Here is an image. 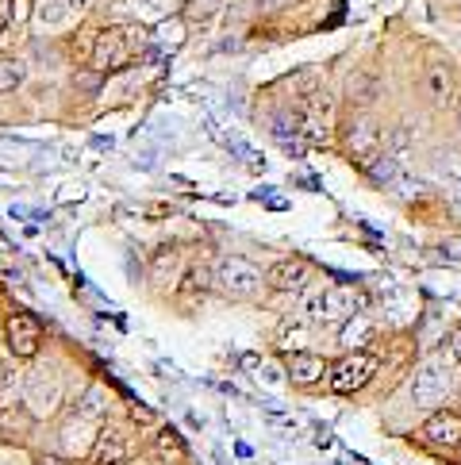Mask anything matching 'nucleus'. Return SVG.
Masks as SVG:
<instances>
[{
	"instance_id": "1",
	"label": "nucleus",
	"mask_w": 461,
	"mask_h": 465,
	"mask_svg": "<svg viewBox=\"0 0 461 465\" xmlns=\"http://www.w3.org/2000/svg\"><path fill=\"white\" fill-rule=\"evenodd\" d=\"M139 46H142V27H135V24L104 27L93 43V70H101V74L123 70V65H131Z\"/></svg>"
},
{
	"instance_id": "2",
	"label": "nucleus",
	"mask_w": 461,
	"mask_h": 465,
	"mask_svg": "<svg viewBox=\"0 0 461 465\" xmlns=\"http://www.w3.org/2000/svg\"><path fill=\"white\" fill-rule=\"evenodd\" d=\"M361 292L350 285H331V289H319L316 296H308V320L311 323H342V320H354L361 312Z\"/></svg>"
},
{
	"instance_id": "3",
	"label": "nucleus",
	"mask_w": 461,
	"mask_h": 465,
	"mask_svg": "<svg viewBox=\"0 0 461 465\" xmlns=\"http://www.w3.org/2000/svg\"><path fill=\"white\" fill-rule=\"evenodd\" d=\"M216 285L223 296H230V301H250V296L261 292V285H266V277H261V270L250 262V258H239L230 254L216 265Z\"/></svg>"
},
{
	"instance_id": "4",
	"label": "nucleus",
	"mask_w": 461,
	"mask_h": 465,
	"mask_svg": "<svg viewBox=\"0 0 461 465\" xmlns=\"http://www.w3.org/2000/svg\"><path fill=\"white\" fill-rule=\"evenodd\" d=\"M454 389V370L446 358H427L419 370H416V381H411V401L419 408H435L450 396Z\"/></svg>"
},
{
	"instance_id": "5",
	"label": "nucleus",
	"mask_w": 461,
	"mask_h": 465,
	"mask_svg": "<svg viewBox=\"0 0 461 465\" xmlns=\"http://www.w3.org/2000/svg\"><path fill=\"white\" fill-rule=\"evenodd\" d=\"M24 401L31 408L35 420H46L62 408V377L51 370V365H39V370L27 373V385H24Z\"/></svg>"
},
{
	"instance_id": "6",
	"label": "nucleus",
	"mask_w": 461,
	"mask_h": 465,
	"mask_svg": "<svg viewBox=\"0 0 461 465\" xmlns=\"http://www.w3.org/2000/svg\"><path fill=\"white\" fill-rule=\"evenodd\" d=\"M377 361L373 354H366V351H354V354H346L342 361H335L331 365V389L338 392V396H350V392H358V389H366L369 381H373V373H377Z\"/></svg>"
},
{
	"instance_id": "7",
	"label": "nucleus",
	"mask_w": 461,
	"mask_h": 465,
	"mask_svg": "<svg viewBox=\"0 0 461 465\" xmlns=\"http://www.w3.org/2000/svg\"><path fill=\"white\" fill-rule=\"evenodd\" d=\"M8 346L15 358H35L39 346H43V327L31 312H12L8 315Z\"/></svg>"
},
{
	"instance_id": "8",
	"label": "nucleus",
	"mask_w": 461,
	"mask_h": 465,
	"mask_svg": "<svg viewBox=\"0 0 461 465\" xmlns=\"http://www.w3.org/2000/svg\"><path fill=\"white\" fill-rule=\"evenodd\" d=\"M377 146H381V127H377L366 112L350 115V124H346V151H350V158L366 165L377 154Z\"/></svg>"
},
{
	"instance_id": "9",
	"label": "nucleus",
	"mask_w": 461,
	"mask_h": 465,
	"mask_svg": "<svg viewBox=\"0 0 461 465\" xmlns=\"http://www.w3.org/2000/svg\"><path fill=\"white\" fill-rule=\"evenodd\" d=\"M131 458V439L123 427H101L93 442V465H123Z\"/></svg>"
},
{
	"instance_id": "10",
	"label": "nucleus",
	"mask_w": 461,
	"mask_h": 465,
	"mask_svg": "<svg viewBox=\"0 0 461 465\" xmlns=\"http://www.w3.org/2000/svg\"><path fill=\"white\" fill-rule=\"evenodd\" d=\"M311 281V265L304 258H285L266 273V285L277 292H304Z\"/></svg>"
},
{
	"instance_id": "11",
	"label": "nucleus",
	"mask_w": 461,
	"mask_h": 465,
	"mask_svg": "<svg viewBox=\"0 0 461 465\" xmlns=\"http://www.w3.org/2000/svg\"><path fill=\"white\" fill-rule=\"evenodd\" d=\"M423 89H427V96H431V104L450 108L454 96H457V77H454V70L446 62H431L427 65V77H423Z\"/></svg>"
},
{
	"instance_id": "12",
	"label": "nucleus",
	"mask_w": 461,
	"mask_h": 465,
	"mask_svg": "<svg viewBox=\"0 0 461 465\" xmlns=\"http://www.w3.org/2000/svg\"><path fill=\"white\" fill-rule=\"evenodd\" d=\"M423 439L431 446H442V450H454V446H461V415L457 411H435L431 420L423 423Z\"/></svg>"
},
{
	"instance_id": "13",
	"label": "nucleus",
	"mask_w": 461,
	"mask_h": 465,
	"mask_svg": "<svg viewBox=\"0 0 461 465\" xmlns=\"http://www.w3.org/2000/svg\"><path fill=\"white\" fill-rule=\"evenodd\" d=\"M323 373H331V365H327L319 354L296 351L289 358V381L292 385H316V381H323Z\"/></svg>"
},
{
	"instance_id": "14",
	"label": "nucleus",
	"mask_w": 461,
	"mask_h": 465,
	"mask_svg": "<svg viewBox=\"0 0 461 465\" xmlns=\"http://www.w3.org/2000/svg\"><path fill=\"white\" fill-rule=\"evenodd\" d=\"M96 435H101V430H93V420H85V415H74V420L62 427L65 454H93Z\"/></svg>"
},
{
	"instance_id": "15",
	"label": "nucleus",
	"mask_w": 461,
	"mask_h": 465,
	"mask_svg": "<svg viewBox=\"0 0 461 465\" xmlns=\"http://www.w3.org/2000/svg\"><path fill=\"white\" fill-rule=\"evenodd\" d=\"M366 173L377 181V185H381V189H397L400 185V181H404V170H400V158L397 154H381V151H377L369 162H366Z\"/></svg>"
},
{
	"instance_id": "16",
	"label": "nucleus",
	"mask_w": 461,
	"mask_h": 465,
	"mask_svg": "<svg viewBox=\"0 0 461 465\" xmlns=\"http://www.w3.org/2000/svg\"><path fill=\"white\" fill-rule=\"evenodd\" d=\"M431 170L438 181H446V185H457L461 181V151L457 146H438L431 154Z\"/></svg>"
},
{
	"instance_id": "17",
	"label": "nucleus",
	"mask_w": 461,
	"mask_h": 465,
	"mask_svg": "<svg viewBox=\"0 0 461 465\" xmlns=\"http://www.w3.org/2000/svg\"><path fill=\"white\" fill-rule=\"evenodd\" d=\"M35 15H39V24L58 27V24H65L77 12L70 8V0H35Z\"/></svg>"
},
{
	"instance_id": "18",
	"label": "nucleus",
	"mask_w": 461,
	"mask_h": 465,
	"mask_svg": "<svg viewBox=\"0 0 461 465\" xmlns=\"http://www.w3.org/2000/svg\"><path fill=\"white\" fill-rule=\"evenodd\" d=\"M154 450H158L162 458H170V461H185V458H189V446H185V439H181L173 427H170V430H158Z\"/></svg>"
},
{
	"instance_id": "19",
	"label": "nucleus",
	"mask_w": 461,
	"mask_h": 465,
	"mask_svg": "<svg viewBox=\"0 0 461 465\" xmlns=\"http://www.w3.org/2000/svg\"><path fill=\"white\" fill-rule=\"evenodd\" d=\"M211 285H216V270H208V265H192V270L185 273V281H181V292L192 296V292H208Z\"/></svg>"
},
{
	"instance_id": "20",
	"label": "nucleus",
	"mask_w": 461,
	"mask_h": 465,
	"mask_svg": "<svg viewBox=\"0 0 461 465\" xmlns=\"http://www.w3.org/2000/svg\"><path fill=\"white\" fill-rule=\"evenodd\" d=\"M24 62L20 58H12V54H0V93H12V89H20V81H24Z\"/></svg>"
},
{
	"instance_id": "21",
	"label": "nucleus",
	"mask_w": 461,
	"mask_h": 465,
	"mask_svg": "<svg viewBox=\"0 0 461 465\" xmlns=\"http://www.w3.org/2000/svg\"><path fill=\"white\" fill-rule=\"evenodd\" d=\"M108 411V396H104V389H89L85 396H81V404H77V415H85V420H101V415Z\"/></svg>"
},
{
	"instance_id": "22",
	"label": "nucleus",
	"mask_w": 461,
	"mask_h": 465,
	"mask_svg": "<svg viewBox=\"0 0 461 465\" xmlns=\"http://www.w3.org/2000/svg\"><path fill=\"white\" fill-rule=\"evenodd\" d=\"M20 385V370H15V361L0 354V404H8V396L15 392Z\"/></svg>"
},
{
	"instance_id": "23",
	"label": "nucleus",
	"mask_w": 461,
	"mask_h": 465,
	"mask_svg": "<svg viewBox=\"0 0 461 465\" xmlns=\"http://www.w3.org/2000/svg\"><path fill=\"white\" fill-rule=\"evenodd\" d=\"M223 8V0H185V15L189 20H211V15H216Z\"/></svg>"
},
{
	"instance_id": "24",
	"label": "nucleus",
	"mask_w": 461,
	"mask_h": 465,
	"mask_svg": "<svg viewBox=\"0 0 461 465\" xmlns=\"http://www.w3.org/2000/svg\"><path fill=\"white\" fill-rule=\"evenodd\" d=\"M411 143H416V135H411V127H404V124H397L388 131V154H407L411 151Z\"/></svg>"
},
{
	"instance_id": "25",
	"label": "nucleus",
	"mask_w": 461,
	"mask_h": 465,
	"mask_svg": "<svg viewBox=\"0 0 461 465\" xmlns=\"http://www.w3.org/2000/svg\"><path fill=\"white\" fill-rule=\"evenodd\" d=\"M5 15H8V24H27L31 15H35V0H8L5 5Z\"/></svg>"
},
{
	"instance_id": "26",
	"label": "nucleus",
	"mask_w": 461,
	"mask_h": 465,
	"mask_svg": "<svg viewBox=\"0 0 461 465\" xmlns=\"http://www.w3.org/2000/svg\"><path fill=\"white\" fill-rule=\"evenodd\" d=\"M377 96V81L373 77H350V101H358V104H369Z\"/></svg>"
},
{
	"instance_id": "27",
	"label": "nucleus",
	"mask_w": 461,
	"mask_h": 465,
	"mask_svg": "<svg viewBox=\"0 0 461 465\" xmlns=\"http://www.w3.org/2000/svg\"><path fill=\"white\" fill-rule=\"evenodd\" d=\"M361 335H369V323H366V320H361V315H358V323H350V327L342 331V346H358V342H366Z\"/></svg>"
},
{
	"instance_id": "28",
	"label": "nucleus",
	"mask_w": 461,
	"mask_h": 465,
	"mask_svg": "<svg viewBox=\"0 0 461 465\" xmlns=\"http://www.w3.org/2000/svg\"><path fill=\"white\" fill-rule=\"evenodd\" d=\"M166 270H170V273L177 270V251H158V258H154V277L166 281Z\"/></svg>"
},
{
	"instance_id": "29",
	"label": "nucleus",
	"mask_w": 461,
	"mask_h": 465,
	"mask_svg": "<svg viewBox=\"0 0 461 465\" xmlns=\"http://www.w3.org/2000/svg\"><path fill=\"white\" fill-rule=\"evenodd\" d=\"M438 254L446 262H461V239H442L438 242Z\"/></svg>"
},
{
	"instance_id": "30",
	"label": "nucleus",
	"mask_w": 461,
	"mask_h": 465,
	"mask_svg": "<svg viewBox=\"0 0 461 465\" xmlns=\"http://www.w3.org/2000/svg\"><path fill=\"white\" fill-rule=\"evenodd\" d=\"M101 70H93V74H74V89H96L101 85Z\"/></svg>"
},
{
	"instance_id": "31",
	"label": "nucleus",
	"mask_w": 461,
	"mask_h": 465,
	"mask_svg": "<svg viewBox=\"0 0 461 465\" xmlns=\"http://www.w3.org/2000/svg\"><path fill=\"white\" fill-rule=\"evenodd\" d=\"M131 415H135L139 423H154V411H151V408H139V404H135V408H131Z\"/></svg>"
},
{
	"instance_id": "32",
	"label": "nucleus",
	"mask_w": 461,
	"mask_h": 465,
	"mask_svg": "<svg viewBox=\"0 0 461 465\" xmlns=\"http://www.w3.org/2000/svg\"><path fill=\"white\" fill-rule=\"evenodd\" d=\"M35 465H70L62 454H43V458H35Z\"/></svg>"
},
{
	"instance_id": "33",
	"label": "nucleus",
	"mask_w": 461,
	"mask_h": 465,
	"mask_svg": "<svg viewBox=\"0 0 461 465\" xmlns=\"http://www.w3.org/2000/svg\"><path fill=\"white\" fill-rule=\"evenodd\" d=\"M450 208H454V212L461 215V181H457V185L450 189Z\"/></svg>"
},
{
	"instance_id": "34",
	"label": "nucleus",
	"mask_w": 461,
	"mask_h": 465,
	"mask_svg": "<svg viewBox=\"0 0 461 465\" xmlns=\"http://www.w3.org/2000/svg\"><path fill=\"white\" fill-rule=\"evenodd\" d=\"M454 358H457V361H461V327H457V331H454Z\"/></svg>"
},
{
	"instance_id": "35",
	"label": "nucleus",
	"mask_w": 461,
	"mask_h": 465,
	"mask_svg": "<svg viewBox=\"0 0 461 465\" xmlns=\"http://www.w3.org/2000/svg\"><path fill=\"white\" fill-rule=\"evenodd\" d=\"M89 5H93V0H70V8H74V12H85Z\"/></svg>"
},
{
	"instance_id": "36",
	"label": "nucleus",
	"mask_w": 461,
	"mask_h": 465,
	"mask_svg": "<svg viewBox=\"0 0 461 465\" xmlns=\"http://www.w3.org/2000/svg\"><path fill=\"white\" fill-rule=\"evenodd\" d=\"M5 31H8V15L0 12V35H5Z\"/></svg>"
},
{
	"instance_id": "37",
	"label": "nucleus",
	"mask_w": 461,
	"mask_h": 465,
	"mask_svg": "<svg viewBox=\"0 0 461 465\" xmlns=\"http://www.w3.org/2000/svg\"><path fill=\"white\" fill-rule=\"evenodd\" d=\"M457 15H461V12H457Z\"/></svg>"
}]
</instances>
